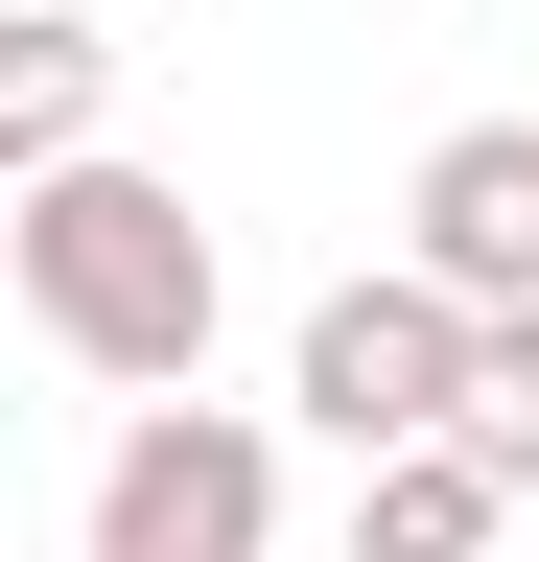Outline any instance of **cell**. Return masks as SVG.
<instances>
[{
    "label": "cell",
    "instance_id": "6da1fadb",
    "mask_svg": "<svg viewBox=\"0 0 539 562\" xmlns=\"http://www.w3.org/2000/svg\"><path fill=\"white\" fill-rule=\"evenodd\" d=\"M0 281H24V328L71 351V375L117 398H212V305H235V258H212V211H188L165 165H71V188H24L0 211Z\"/></svg>",
    "mask_w": 539,
    "mask_h": 562
},
{
    "label": "cell",
    "instance_id": "7a4b0ae2",
    "mask_svg": "<svg viewBox=\"0 0 539 562\" xmlns=\"http://www.w3.org/2000/svg\"><path fill=\"white\" fill-rule=\"evenodd\" d=\"M469 351H493V328H469L446 305V281H328V305H305V351H282V398H305V446H352V469H423L446 446V422H469Z\"/></svg>",
    "mask_w": 539,
    "mask_h": 562
},
{
    "label": "cell",
    "instance_id": "3957f363",
    "mask_svg": "<svg viewBox=\"0 0 539 562\" xmlns=\"http://www.w3.org/2000/svg\"><path fill=\"white\" fill-rule=\"evenodd\" d=\"M71 562H282V422H235V398L117 422V446H94V516H71Z\"/></svg>",
    "mask_w": 539,
    "mask_h": 562
},
{
    "label": "cell",
    "instance_id": "277c9868",
    "mask_svg": "<svg viewBox=\"0 0 539 562\" xmlns=\"http://www.w3.org/2000/svg\"><path fill=\"white\" fill-rule=\"evenodd\" d=\"M398 281H446L469 328H539V117H446V140H423Z\"/></svg>",
    "mask_w": 539,
    "mask_h": 562
},
{
    "label": "cell",
    "instance_id": "5b68a950",
    "mask_svg": "<svg viewBox=\"0 0 539 562\" xmlns=\"http://www.w3.org/2000/svg\"><path fill=\"white\" fill-rule=\"evenodd\" d=\"M94 117H117V47L71 24V0H47V24H0V165L71 188V165H94Z\"/></svg>",
    "mask_w": 539,
    "mask_h": 562
},
{
    "label": "cell",
    "instance_id": "8992f818",
    "mask_svg": "<svg viewBox=\"0 0 539 562\" xmlns=\"http://www.w3.org/2000/svg\"><path fill=\"white\" fill-rule=\"evenodd\" d=\"M493 516H516V492L469 469V446H423V469H352V562H493Z\"/></svg>",
    "mask_w": 539,
    "mask_h": 562
},
{
    "label": "cell",
    "instance_id": "52a82bcc",
    "mask_svg": "<svg viewBox=\"0 0 539 562\" xmlns=\"http://www.w3.org/2000/svg\"><path fill=\"white\" fill-rule=\"evenodd\" d=\"M446 446L493 469V492H539V328H493V351H469V422H446Z\"/></svg>",
    "mask_w": 539,
    "mask_h": 562
}]
</instances>
